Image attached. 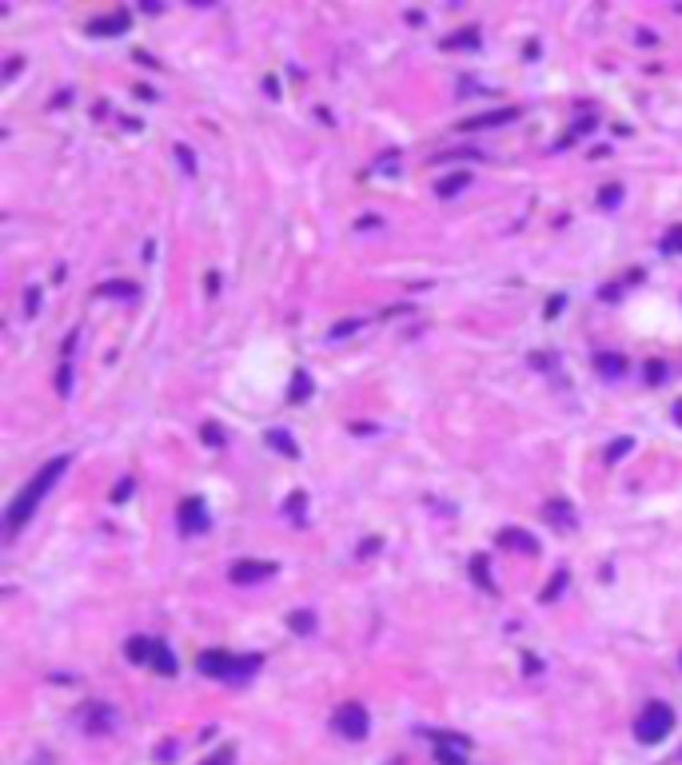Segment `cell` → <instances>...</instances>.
Listing matches in <instances>:
<instances>
[{
  "label": "cell",
  "instance_id": "cell-1",
  "mask_svg": "<svg viewBox=\"0 0 682 765\" xmlns=\"http://www.w3.org/2000/svg\"><path fill=\"white\" fill-rule=\"evenodd\" d=\"M64 467H68V458H52L48 467L40 470L37 479H32V482L25 486V491H20V494L13 498V506H8V526H13V531H20V526H25V522L32 519V510H37L40 498H44V494L52 491L56 474H64Z\"/></svg>",
  "mask_w": 682,
  "mask_h": 765
},
{
  "label": "cell",
  "instance_id": "cell-2",
  "mask_svg": "<svg viewBox=\"0 0 682 765\" xmlns=\"http://www.w3.org/2000/svg\"><path fill=\"white\" fill-rule=\"evenodd\" d=\"M670 729H674V710H670L667 702H646L643 714L634 717V738L646 741V745L662 741Z\"/></svg>",
  "mask_w": 682,
  "mask_h": 765
},
{
  "label": "cell",
  "instance_id": "cell-3",
  "mask_svg": "<svg viewBox=\"0 0 682 765\" xmlns=\"http://www.w3.org/2000/svg\"><path fill=\"white\" fill-rule=\"evenodd\" d=\"M367 710H363L360 702H348V705H339L335 710V729L343 733V738H351V741H360V738H367Z\"/></svg>",
  "mask_w": 682,
  "mask_h": 765
},
{
  "label": "cell",
  "instance_id": "cell-4",
  "mask_svg": "<svg viewBox=\"0 0 682 765\" xmlns=\"http://www.w3.org/2000/svg\"><path fill=\"white\" fill-rule=\"evenodd\" d=\"M236 662H240V658L223 654V650H204L196 666L204 670L208 678H236Z\"/></svg>",
  "mask_w": 682,
  "mask_h": 765
},
{
  "label": "cell",
  "instance_id": "cell-5",
  "mask_svg": "<svg viewBox=\"0 0 682 765\" xmlns=\"http://www.w3.org/2000/svg\"><path fill=\"white\" fill-rule=\"evenodd\" d=\"M180 526L184 531H208V514H204V503L192 498V503L180 506Z\"/></svg>",
  "mask_w": 682,
  "mask_h": 765
},
{
  "label": "cell",
  "instance_id": "cell-6",
  "mask_svg": "<svg viewBox=\"0 0 682 765\" xmlns=\"http://www.w3.org/2000/svg\"><path fill=\"white\" fill-rule=\"evenodd\" d=\"M272 562H236L232 566V578L236 582H256V578H263V574H272Z\"/></svg>",
  "mask_w": 682,
  "mask_h": 765
},
{
  "label": "cell",
  "instance_id": "cell-7",
  "mask_svg": "<svg viewBox=\"0 0 682 765\" xmlns=\"http://www.w3.org/2000/svg\"><path fill=\"white\" fill-rule=\"evenodd\" d=\"M124 654L132 658V662H148V658L156 654V638H128Z\"/></svg>",
  "mask_w": 682,
  "mask_h": 765
},
{
  "label": "cell",
  "instance_id": "cell-8",
  "mask_svg": "<svg viewBox=\"0 0 682 765\" xmlns=\"http://www.w3.org/2000/svg\"><path fill=\"white\" fill-rule=\"evenodd\" d=\"M511 120H515V108H499V112H487V116L467 120L463 128H491V124H511Z\"/></svg>",
  "mask_w": 682,
  "mask_h": 765
},
{
  "label": "cell",
  "instance_id": "cell-9",
  "mask_svg": "<svg viewBox=\"0 0 682 765\" xmlns=\"http://www.w3.org/2000/svg\"><path fill=\"white\" fill-rule=\"evenodd\" d=\"M543 514H546L551 522H555V526H563V531H567V526H575V510H571L567 503H551V506L543 510Z\"/></svg>",
  "mask_w": 682,
  "mask_h": 765
},
{
  "label": "cell",
  "instance_id": "cell-10",
  "mask_svg": "<svg viewBox=\"0 0 682 765\" xmlns=\"http://www.w3.org/2000/svg\"><path fill=\"white\" fill-rule=\"evenodd\" d=\"M124 25H128L124 13H112V16H104V20H92V32H100V36H116Z\"/></svg>",
  "mask_w": 682,
  "mask_h": 765
},
{
  "label": "cell",
  "instance_id": "cell-11",
  "mask_svg": "<svg viewBox=\"0 0 682 765\" xmlns=\"http://www.w3.org/2000/svg\"><path fill=\"white\" fill-rule=\"evenodd\" d=\"M152 666L160 670V674H176V658H172V650L164 642H156V654H152Z\"/></svg>",
  "mask_w": 682,
  "mask_h": 765
},
{
  "label": "cell",
  "instance_id": "cell-12",
  "mask_svg": "<svg viewBox=\"0 0 682 765\" xmlns=\"http://www.w3.org/2000/svg\"><path fill=\"white\" fill-rule=\"evenodd\" d=\"M471 184V172H455V175H447L443 184H439V196H459V187Z\"/></svg>",
  "mask_w": 682,
  "mask_h": 765
},
{
  "label": "cell",
  "instance_id": "cell-13",
  "mask_svg": "<svg viewBox=\"0 0 682 765\" xmlns=\"http://www.w3.org/2000/svg\"><path fill=\"white\" fill-rule=\"evenodd\" d=\"M268 443H272L280 455H291V458L299 455V451H296V439H291V434H284V431H268Z\"/></svg>",
  "mask_w": 682,
  "mask_h": 765
},
{
  "label": "cell",
  "instance_id": "cell-14",
  "mask_svg": "<svg viewBox=\"0 0 682 765\" xmlns=\"http://www.w3.org/2000/svg\"><path fill=\"white\" fill-rule=\"evenodd\" d=\"M479 44V32L475 28H463V36H447L443 48H475Z\"/></svg>",
  "mask_w": 682,
  "mask_h": 765
},
{
  "label": "cell",
  "instance_id": "cell-15",
  "mask_svg": "<svg viewBox=\"0 0 682 765\" xmlns=\"http://www.w3.org/2000/svg\"><path fill=\"white\" fill-rule=\"evenodd\" d=\"M287 622H291V630H296V634H311V626H315V614H311V610H296V614L287 618Z\"/></svg>",
  "mask_w": 682,
  "mask_h": 765
},
{
  "label": "cell",
  "instance_id": "cell-16",
  "mask_svg": "<svg viewBox=\"0 0 682 765\" xmlns=\"http://www.w3.org/2000/svg\"><path fill=\"white\" fill-rule=\"evenodd\" d=\"M499 543H503V546H519V550H535L531 538H527L523 531H503V534H499Z\"/></svg>",
  "mask_w": 682,
  "mask_h": 765
},
{
  "label": "cell",
  "instance_id": "cell-17",
  "mask_svg": "<svg viewBox=\"0 0 682 765\" xmlns=\"http://www.w3.org/2000/svg\"><path fill=\"white\" fill-rule=\"evenodd\" d=\"M662 251H670V255H682V223H678V227H670V232L662 235Z\"/></svg>",
  "mask_w": 682,
  "mask_h": 765
},
{
  "label": "cell",
  "instance_id": "cell-18",
  "mask_svg": "<svg viewBox=\"0 0 682 765\" xmlns=\"http://www.w3.org/2000/svg\"><path fill=\"white\" fill-rule=\"evenodd\" d=\"M622 367H627V363H622L619 355H598V371H603V375H622Z\"/></svg>",
  "mask_w": 682,
  "mask_h": 765
},
{
  "label": "cell",
  "instance_id": "cell-19",
  "mask_svg": "<svg viewBox=\"0 0 682 765\" xmlns=\"http://www.w3.org/2000/svg\"><path fill=\"white\" fill-rule=\"evenodd\" d=\"M311 395V379H308V371H296V387H291V399H308Z\"/></svg>",
  "mask_w": 682,
  "mask_h": 765
},
{
  "label": "cell",
  "instance_id": "cell-20",
  "mask_svg": "<svg viewBox=\"0 0 682 765\" xmlns=\"http://www.w3.org/2000/svg\"><path fill=\"white\" fill-rule=\"evenodd\" d=\"M631 439H615V443H610V451H607V463H619L622 455H627V451H631Z\"/></svg>",
  "mask_w": 682,
  "mask_h": 765
},
{
  "label": "cell",
  "instance_id": "cell-21",
  "mask_svg": "<svg viewBox=\"0 0 682 765\" xmlns=\"http://www.w3.org/2000/svg\"><path fill=\"white\" fill-rule=\"evenodd\" d=\"M108 726H112V714H108V710H100V714L88 717V729H92V733H100V729H108Z\"/></svg>",
  "mask_w": 682,
  "mask_h": 765
},
{
  "label": "cell",
  "instance_id": "cell-22",
  "mask_svg": "<svg viewBox=\"0 0 682 765\" xmlns=\"http://www.w3.org/2000/svg\"><path fill=\"white\" fill-rule=\"evenodd\" d=\"M563 586H567V570H558V574H555V582H551V586L543 590V602H551V598H555V594L563 590Z\"/></svg>",
  "mask_w": 682,
  "mask_h": 765
},
{
  "label": "cell",
  "instance_id": "cell-23",
  "mask_svg": "<svg viewBox=\"0 0 682 765\" xmlns=\"http://www.w3.org/2000/svg\"><path fill=\"white\" fill-rule=\"evenodd\" d=\"M128 494H132V479H120L116 486H112V503H124Z\"/></svg>",
  "mask_w": 682,
  "mask_h": 765
},
{
  "label": "cell",
  "instance_id": "cell-24",
  "mask_svg": "<svg viewBox=\"0 0 682 765\" xmlns=\"http://www.w3.org/2000/svg\"><path fill=\"white\" fill-rule=\"evenodd\" d=\"M204 443H208V446H220V443H223V431L216 427V423H208V427H204Z\"/></svg>",
  "mask_w": 682,
  "mask_h": 765
},
{
  "label": "cell",
  "instance_id": "cell-25",
  "mask_svg": "<svg viewBox=\"0 0 682 765\" xmlns=\"http://www.w3.org/2000/svg\"><path fill=\"white\" fill-rule=\"evenodd\" d=\"M251 670H260V658H240V662H236V678H244V674H251Z\"/></svg>",
  "mask_w": 682,
  "mask_h": 765
},
{
  "label": "cell",
  "instance_id": "cell-26",
  "mask_svg": "<svg viewBox=\"0 0 682 765\" xmlns=\"http://www.w3.org/2000/svg\"><path fill=\"white\" fill-rule=\"evenodd\" d=\"M619 192H622V187H603V196H598V204H603V208H607V204L615 208V204H619Z\"/></svg>",
  "mask_w": 682,
  "mask_h": 765
},
{
  "label": "cell",
  "instance_id": "cell-27",
  "mask_svg": "<svg viewBox=\"0 0 682 765\" xmlns=\"http://www.w3.org/2000/svg\"><path fill=\"white\" fill-rule=\"evenodd\" d=\"M176 156H180V164H184L188 172H192V168H196V156H192V152H188L184 144H180V148H176Z\"/></svg>",
  "mask_w": 682,
  "mask_h": 765
},
{
  "label": "cell",
  "instance_id": "cell-28",
  "mask_svg": "<svg viewBox=\"0 0 682 765\" xmlns=\"http://www.w3.org/2000/svg\"><path fill=\"white\" fill-rule=\"evenodd\" d=\"M204 765H232V750H223V753H216V757H208Z\"/></svg>",
  "mask_w": 682,
  "mask_h": 765
},
{
  "label": "cell",
  "instance_id": "cell-29",
  "mask_svg": "<svg viewBox=\"0 0 682 765\" xmlns=\"http://www.w3.org/2000/svg\"><path fill=\"white\" fill-rule=\"evenodd\" d=\"M108 295H132V284H108Z\"/></svg>",
  "mask_w": 682,
  "mask_h": 765
},
{
  "label": "cell",
  "instance_id": "cell-30",
  "mask_svg": "<svg viewBox=\"0 0 682 765\" xmlns=\"http://www.w3.org/2000/svg\"><path fill=\"white\" fill-rule=\"evenodd\" d=\"M591 128H595V120H591V116H586V120H579V124H575V136H586V132H591Z\"/></svg>",
  "mask_w": 682,
  "mask_h": 765
},
{
  "label": "cell",
  "instance_id": "cell-31",
  "mask_svg": "<svg viewBox=\"0 0 682 765\" xmlns=\"http://www.w3.org/2000/svg\"><path fill=\"white\" fill-rule=\"evenodd\" d=\"M646 375H650V382H658V379H662V363H658V359H655V363H650V367H646Z\"/></svg>",
  "mask_w": 682,
  "mask_h": 765
},
{
  "label": "cell",
  "instance_id": "cell-32",
  "mask_svg": "<svg viewBox=\"0 0 682 765\" xmlns=\"http://www.w3.org/2000/svg\"><path fill=\"white\" fill-rule=\"evenodd\" d=\"M355 327H360V319H351V323H339V327H335V335H348V331H355Z\"/></svg>",
  "mask_w": 682,
  "mask_h": 765
},
{
  "label": "cell",
  "instance_id": "cell-33",
  "mask_svg": "<svg viewBox=\"0 0 682 765\" xmlns=\"http://www.w3.org/2000/svg\"><path fill=\"white\" fill-rule=\"evenodd\" d=\"M674 419L682 423V399H678V403H674Z\"/></svg>",
  "mask_w": 682,
  "mask_h": 765
}]
</instances>
